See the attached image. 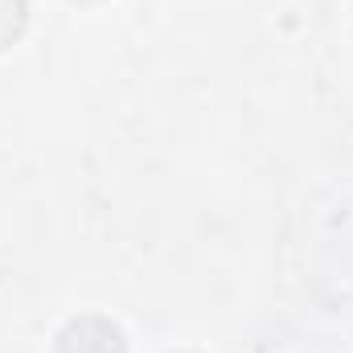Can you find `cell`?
Here are the masks:
<instances>
[{"mask_svg":"<svg viewBox=\"0 0 353 353\" xmlns=\"http://www.w3.org/2000/svg\"><path fill=\"white\" fill-rule=\"evenodd\" d=\"M25 29V0H0V50Z\"/></svg>","mask_w":353,"mask_h":353,"instance_id":"cell-1","label":"cell"}]
</instances>
